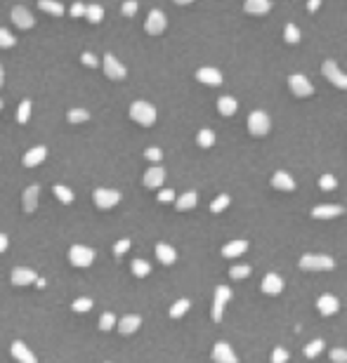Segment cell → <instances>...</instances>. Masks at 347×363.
I'll return each instance as SVG.
<instances>
[{
    "label": "cell",
    "instance_id": "obj_1",
    "mask_svg": "<svg viewBox=\"0 0 347 363\" xmlns=\"http://www.w3.org/2000/svg\"><path fill=\"white\" fill-rule=\"evenodd\" d=\"M130 118H133L135 123L149 128V125L156 123V109L149 102H133L130 104Z\"/></svg>",
    "mask_w": 347,
    "mask_h": 363
},
{
    "label": "cell",
    "instance_id": "obj_2",
    "mask_svg": "<svg viewBox=\"0 0 347 363\" xmlns=\"http://www.w3.org/2000/svg\"><path fill=\"white\" fill-rule=\"evenodd\" d=\"M300 269L302 271H329V269H333L335 267V262L329 257V255H302L300 257Z\"/></svg>",
    "mask_w": 347,
    "mask_h": 363
},
{
    "label": "cell",
    "instance_id": "obj_3",
    "mask_svg": "<svg viewBox=\"0 0 347 363\" xmlns=\"http://www.w3.org/2000/svg\"><path fill=\"white\" fill-rule=\"evenodd\" d=\"M269 128H272V123H269V116L265 111H253L248 116V132L253 137H265Z\"/></svg>",
    "mask_w": 347,
    "mask_h": 363
},
{
    "label": "cell",
    "instance_id": "obj_4",
    "mask_svg": "<svg viewBox=\"0 0 347 363\" xmlns=\"http://www.w3.org/2000/svg\"><path fill=\"white\" fill-rule=\"evenodd\" d=\"M321 74H323V78L329 80V83H333L335 87L347 90V76L342 74L340 68H338V64H335L333 59H326V62L321 64Z\"/></svg>",
    "mask_w": 347,
    "mask_h": 363
},
{
    "label": "cell",
    "instance_id": "obj_5",
    "mask_svg": "<svg viewBox=\"0 0 347 363\" xmlns=\"http://www.w3.org/2000/svg\"><path fill=\"white\" fill-rule=\"evenodd\" d=\"M231 300V290L227 285H218L215 288V300H213V321L220 323L222 321V314H225L227 302Z\"/></svg>",
    "mask_w": 347,
    "mask_h": 363
},
{
    "label": "cell",
    "instance_id": "obj_6",
    "mask_svg": "<svg viewBox=\"0 0 347 363\" xmlns=\"http://www.w3.org/2000/svg\"><path fill=\"white\" fill-rule=\"evenodd\" d=\"M288 87H291V92L295 94V97H310V94L314 92L312 83L305 78L302 74H291L288 76Z\"/></svg>",
    "mask_w": 347,
    "mask_h": 363
},
{
    "label": "cell",
    "instance_id": "obj_7",
    "mask_svg": "<svg viewBox=\"0 0 347 363\" xmlns=\"http://www.w3.org/2000/svg\"><path fill=\"white\" fill-rule=\"evenodd\" d=\"M165 26H168V19H165V14L161 12V10H151V12H149V17H146L144 31L149 33V36H161V33L165 31Z\"/></svg>",
    "mask_w": 347,
    "mask_h": 363
},
{
    "label": "cell",
    "instance_id": "obj_8",
    "mask_svg": "<svg viewBox=\"0 0 347 363\" xmlns=\"http://www.w3.org/2000/svg\"><path fill=\"white\" fill-rule=\"evenodd\" d=\"M69 257H71L73 267H90L92 259H95V253L85 246H73L71 250H69Z\"/></svg>",
    "mask_w": 347,
    "mask_h": 363
},
{
    "label": "cell",
    "instance_id": "obj_9",
    "mask_svg": "<svg viewBox=\"0 0 347 363\" xmlns=\"http://www.w3.org/2000/svg\"><path fill=\"white\" fill-rule=\"evenodd\" d=\"M104 74L109 76L111 80H123L128 76V71H125V66L114 55H104Z\"/></svg>",
    "mask_w": 347,
    "mask_h": 363
},
{
    "label": "cell",
    "instance_id": "obj_10",
    "mask_svg": "<svg viewBox=\"0 0 347 363\" xmlns=\"http://www.w3.org/2000/svg\"><path fill=\"white\" fill-rule=\"evenodd\" d=\"M92 198H95V205H97V208H114V205L121 201V193L114 189H97L92 193Z\"/></svg>",
    "mask_w": 347,
    "mask_h": 363
},
{
    "label": "cell",
    "instance_id": "obj_11",
    "mask_svg": "<svg viewBox=\"0 0 347 363\" xmlns=\"http://www.w3.org/2000/svg\"><path fill=\"white\" fill-rule=\"evenodd\" d=\"M213 361L215 363H238V356L234 354V349L227 342H218L213 347Z\"/></svg>",
    "mask_w": 347,
    "mask_h": 363
},
{
    "label": "cell",
    "instance_id": "obj_12",
    "mask_svg": "<svg viewBox=\"0 0 347 363\" xmlns=\"http://www.w3.org/2000/svg\"><path fill=\"white\" fill-rule=\"evenodd\" d=\"M281 290H284V281H281L279 274H267V276L262 278V293L269 297H276L281 295Z\"/></svg>",
    "mask_w": 347,
    "mask_h": 363
},
{
    "label": "cell",
    "instance_id": "obj_13",
    "mask_svg": "<svg viewBox=\"0 0 347 363\" xmlns=\"http://www.w3.org/2000/svg\"><path fill=\"white\" fill-rule=\"evenodd\" d=\"M12 21L21 29V31H26V29H33V24H36V19L31 17V12L26 10V7H21V5H17V7H12Z\"/></svg>",
    "mask_w": 347,
    "mask_h": 363
},
{
    "label": "cell",
    "instance_id": "obj_14",
    "mask_svg": "<svg viewBox=\"0 0 347 363\" xmlns=\"http://www.w3.org/2000/svg\"><path fill=\"white\" fill-rule=\"evenodd\" d=\"M196 80L203 85H222V74L213 66H203L196 71Z\"/></svg>",
    "mask_w": 347,
    "mask_h": 363
},
{
    "label": "cell",
    "instance_id": "obj_15",
    "mask_svg": "<svg viewBox=\"0 0 347 363\" xmlns=\"http://www.w3.org/2000/svg\"><path fill=\"white\" fill-rule=\"evenodd\" d=\"M342 212H345L342 205H317V208H312L314 220H331V217H340Z\"/></svg>",
    "mask_w": 347,
    "mask_h": 363
},
{
    "label": "cell",
    "instance_id": "obj_16",
    "mask_svg": "<svg viewBox=\"0 0 347 363\" xmlns=\"http://www.w3.org/2000/svg\"><path fill=\"white\" fill-rule=\"evenodd\" d=\"M317 309L323 316H333V314H338L340 302H338V297H333V295H321L317 300Z\"/></svg>",
    "mask_w": 347,
    "mask_h": 363
},
{
    "label": "cell",
    "instance_id": "obj_17",
    "mask_svg": "<svg viewBox=\"0 0 347 363\" xmlns=\"http://www.w3.org/2000/svg\"><path fill=\"white\" fill-rule=\"evenodd\" d=\"M163 179H165V170L159 165H154L149 167L144 173V186H149V189H156V186L163 184Z\"/></svg>",
    "mask_w": 347,
    "mask_h": 363
},
{
    "label": "cell",
    "instance_id": "obj_18",
    "mask_svg": "<svg viewBox=\"0 0 347 363\" xmlns=\"http://www.w3.org/2000/svg\"><path fill=\"white\" fill-rule=\"evenodd\" d=\"M12 356L17 358L19 363H38L36 354H33V351H31L24 342H14V345H12Z\"/></svg>",
    "mask_w": 347,
    "mask_h": 363
},
{
    "label": "cell",
    "instance_id": "obj_19",
    "mask_svg": "<svg viewBox=\"0 0 347 363\" xmlns=\"http://www.w3.org/2000/svg\"><path fill=\"white\" fill-rule=\"evenodd\" d=\"M272 186H274V189H279V191H293V189H295V179H293L288 173L279 170V173L272 175Z\"/></svg>",
    "mask_w": 347,
    "mask_h": 363
},
{
    "label": "cell",
    "instance_id": "obj_20",
    "mask_svg": "<svg viewBox=\"0 0 347 363\" xmlns=\"http://www.w3.org/2000/svg\"><path fill=\"white\" fill-rule=\"evenodd\" d=\"M45 156H48V149L45 147H33L31 151H26V156H24V165L26 167H36V165H40L45 160Z\"/></svg>",
    "mask_w": 347,
    "mask_h": 363
},
{
    "label": "cell",
    "instance_id": "obj_21",
    "mask_svg": "<svg viewBox=\"0 0 347 363\" xmlns=\"http://www.w3.org/2000/svg\"><path fill=\"white\" fill-rule=\"evenodd\" d=\"M244 10L248 14H257V17H260V14H267L269 10H272V3H269V0H246Z\"/></svg>",
    "mask_w": 347,
    "mask_h": 363
},
{
    "label": "cell",
    "instance_id": "obj_22",
    "mask_svg": "<svg viewBox=\"0 0 347 363\" xmlns=\"http://www.w3.org/2000/svg\"><path fill=\"white\" fill-rule=\"evenodd\" d=\"M36 281H38L36 271H31V269H14L12 271L14 285H29V283H36Z\"/></svg>",
    "mask_w": 347,
    "mask_h": 363
},
{
    "label": "cell",
    "instance_id": "obj_23",
    "mask_svg": "<svg viewBox=\"0 0 347 363\" xmlns=\"http://www.w3.org/2000/svg\"><path fill=\"white\" fill-rule=\"evenodd\" d=\"M38 198H40V186H29L24 191V210L26 212H33L38 208Z\"/></svg>",
    "mask_w": 347,
    "mask_h": 363
},
{
    "label": "cell",
    "instance_id": "obj_24",
    "mask_svg": "<svg viewBox=\"0 0 347 363\" xmlns=\"http://www.w3.org/2000/svg\"><path fill=\"white\" fill-rule=\"evenodd\" d=\"M248 250V240H231L222 248V255L225 257H238V255H244Z\"/></svg>",
    "mask_w": 347,
    "mask_h": 363
},
{
    "label": "cell",
    "instance_id": "obj_25",
    "mask_svg": "<svg viewBox=\"0 0 347 363\" xmlns=\"http://www.w3.org/2000/svg\"><path fill=\"white\" fill-rule=\"evenodd\" d=\"M156 257H159L163 264H172V262L177 259V253L168 246V243H159V246H156Z\"/></svg>",
    "mask_w": 347,
    "mask_h": 363
},
{
    "label": "cell",
    "instance_id": "obj_26",
    "mask_svg": "<svg viewBox=\"0 0 347 363\" xmlns=\"http://www.w3.org/2000/svg\"><path fill=\"white\" fill-rule=\"evenodd\" d=\"M236 109H238V104H236V99L234 97H220L218 99V111L222 113V116H234Z\"/></svg>",
    "mask_w": 347,
    "mask_h": 363
},
{
    "label": "cell",
    "instance_id": "obj_27",
    "mask_svg": "<svg viewBox=\"0 0 347 363\" xmlns=\"http://www.w3.org/2000/svg\"><path fill=\"white\" fill-rule=\"evenodd\" d=\"M140 326H142L140 316H125V319H121V323H118V330H121L123 335H130V332H135Z\"/></svg>",
    "mask_w": 347,
    "mask_h": 363
},
{
    "label": "cell",
    "instance_id": "obj_28",
    "mask_svg": "<svg viewBox=\"0 0 347 363\" xmlns=\"http://www.w3.org/2000/svg\"><path fill=\"white\" fill-rule=\"evenodd\" d=\"M38 5H40L43 12L52 14V17H61L64 14V7H61L59 0H38Z\"/></svg>",
    "mask_w": 347,
    "mask_h": 363
},
{
    "label": "cell",
    "instance_id": "obj_29",
    "mask_svg": "<svg viewBox=\"0 0 347 363\" xmlns=\"http://www.w3.org/2000/svg\"><path fill=\"white\" fill-rule=\"evenodd\" d=\"M196 201H199V196H196L194 191H187V193H182V196L175 201V205H177V210L182 212V210H191L196 205Z\"/></svg>",
    "mask_w": 347,
    "mask_h": 363
},
{
    "label": "cell",
    "instance_id": "obj_30",
    "mask_svg": "<svg viewBox=\"0 0 347 363\" xmlns=\"http://www.w3.org/2000/svg\"><path fill=\"white\" fill-rule=\"evenodd\" d=\"M196 142H199L201 149H210L215 144V132L213 130H201V132L196 135Z\"/></svg>",
    "mask_w": 347,
    "mask_h": 363
},
{
    "label": "cell",
    "instance_id": "obj_31",
    "mask_svg": "<svg viewBox=\"0 0 347 363\" xmlns=\"http://www.w3.org/2000/svg\"><path fill=\"white\" fill-rule=\"evenodd\" d=\"M85 17H88L90 24H99V21L104 19V10L99 5H88L85 7Z\"/></svg>",
    "mask_w": 347,
    "mask_h": 363
},
{
    "label": "cell",
    "instance_id": "obj_32",
    "mask_svg": "<svg viewBox=\"0 0 347 363\" xmlns=\"http://www.w3.org/2000/svg\"><path fill=\"white\" fill-rule=\"evenodd\" d=\"M189 307H191V302L189 300H177L175 304L170 307V316L172 319H180V316H184L189 311Z\"/></svg>",
    "mask_w": 347,
    "mask_h": 363
},
{
    "label": "cell",
    "instance_id": "obj_33",
    "mask_svg": "<svg viewBox=\"0 0 347 363\" xmlns=\"http://www.w3.org/2000/svg\"><path fill=\"white\" fill-rule=\"evenodd\" d=\"M55 196L59 198L61 203H71V201H73V191L69 189V186H64V184H57L55 186Z\"/></svg>",
    "mask_w": 347,
    "mask_h": 363
},
{
    "label": "cell",
    "instance_id": "obj_34",
    "mask_svg": "<svg viewBox=\"0 0 347 363\" xmlns=\"http://www.w3.org/2000/svg\"><path fill=\"white\" fill-rule=\"evenodd\" d=\"M321 349H323V340H314V342H310V345L305 347V356L314 358V356H319V354H321Z\"/></svg>",
    "mask_w": 347,
    "mask_h": 363
},
{
    "label": "cell",
    "instance_id": "obj_35",
    "mask_svg": "<svg viewBox=\"0 0 347 363\" xmlns=\"http://www.w3.org/2000/svg\"><path fill=\"white\" fill-rule=\"evenodd\" d=\"M149 271H151L149 262H144V259H135V262H133V274H135V276L144 278L146 274H149Z\"/></svg>",
    "mask_w": 347,
    "mask_h": 363
},
{
    "label": "cell",
    "instance_id": "obj_36",
    "mask_svg": "<svg viewBox=\"0 0 347 363\" xmlns=\"http://www.w3.org/2000/svg\"><path fill=\"white\" fill-rule=\"evenodd\" d=\"M88 118H90V113H88L85 109H71L69 111V123H85Z\"/></svg>",
    "mask_w": 347,
    "mask_h": 363
},
{
    "label": "cell",
    "instance_id": "obj_37",
    "mask_svg": "<svg viewBox=\"0 0 347 363\" xmlns=\"http://www.w3.org/2000/svg\"><path fill=\"white\" fill-rule=\"evenodd\" d=\"M229 276L234 278V281H241V278H248V276H250V267H248V264L231 267V269H229Z\"/></svg>",
    "mask_w": 347,
    "mask_h": 363
},
{
    "label": "cell",
    "instance_id": "obj_38",
    "mask_svg": "<svg viewBox=\"0 0 347 363\" xmlns=\"http://www.w3.org/2000/svg\"><path fill=\"white\" fill-rule=\"evenodd\" d=\"M284 38H286V43H291V45H295L300 40V29L295 24H288L286 26V31H284Z\"/></svg>",
    "mask_w": 347,
    "mask_h": 363
},
{
    "label": "cell",
    "instance_id": "obj_39",
    "mask_svg": "<svg viewBox=\"0 0 347 363\" xmlns=\"http://www.w3.org/2000/svg\"><path fill=\"white\" fill-rule=\"evenodd\" d=\"M29 116H31V102H29V99H24V102L19 104V109H17V120H19V123H26V120H29Z\"/></svg>",
    "mask_w": 347,
    "mask_h": 363
},
{
    "label": "cell",
    "instance_id": "obj_40",
    "mask_svg": "<svg viewBox=\"0 0 347 363\" xmlns=\"http://www.w3.org/2000/svg\"><path fill=\"white\" fill-rule=\"evenodd\" d=\"M227 205H229V196H227V193H222V196H218L213 203H210V212H215V215H218V212H222Z\"/></svg>",
    "mask_w": 347,
    "mask_h": 363
},
{
    "label": "cell",
    "instance_id": "obj_41",
    "mask_svg": "<svg viewBox=\"0 0 347 363\" xmlns=\"http://www.w3.org/2000/svg\"><path fill=\"white\" fill-rule=\"evenodd\" d=\"M14 43H17V38L7 31V29H0V47H5V50L14 47Z\"/></svg>",
    "mask_w": 347,
    "mask_h": 363
},
{
    "label": "cell",
    "instance_id": "obj_42",
    "mask_svg": "<svg viewBox=\"0 0 347 363\" xmlns=\"http://www.w3.org/2000/svg\"><path fill=\"white\" fill-rule=\"evenodd\" d=\"M90 309H92V300H88V297H80V300L73 302V311H78V314H85Z\"/></svg>",
    "mask_w": 347,
    "mask_h": 363
},
{
    "label": "cell",
    "instance_id": "obj_43",
    "mask_svg": "<svg viewBox=\"0 0 347 363\" xmlns=\"http://www.w3.org/2000/svg\"><path fill=\"white\" fill-rule=\"evenodd\" d=\"M319 186H321L323 191H331L338 186V179L333 177V175H321V179H319Z\"/></svg>",
    "mask_w": 347,
    "mask_h": 363
},
{
    "label": "cell",
    "instance_id": "obj_44",
    "mask_svg": "<svg viewBox=\"0 0 347 363\" xmlns=\"http://www.w3.org/2000/svg\"><path fill=\"white\" fill-rule=\"evenodd\" d=\"M331 361L333 363H347V349H340V347L331 349Z\"/></svg>",
    "mask_w": 347,
    "mask_h": 363
},
{
    "label": "cell",
    "instance_id": "obj_45",
    "mask_svg": "<svg viewBox=\"0 0 347 363\" xmlns=\"http://www.w3.org/2000/svg\"><path fill=\"white\" fill-rule=\"evenodd\" d=\"M286 361H288V351L284 347H276L272 351V363H286Z\"/></svg>",
    "mask_w": 347,
    "mask_h": 363
},
{
    "label": "cell",
    "instance_id": "obj_46",
    "mask_svg": "<svg viewBox=\"0 0 347 363\" xmlns=\"http://www.w3.org/2000/svg\"><path fill=\"white\" fill-rule=\"evenodd\" d=\"M114 326H116L114 314H102V319H99V328H102V330H111Z\"/></svg>",
    "mask_w": 347,
    "mask_h": 363
},
{
    "label": "cell",
    "instance_id": "obj_47",
    "mask_svg": "<svg viewBox=\"0 0 347 363\" xmlns=\"http://www.w3.org/2000/svg\"><path fill=\"white\" fill-rule=\"evenodd\" d=\"M121 10H123V17H135V12H137V3H135V0H125Z\"/></svg>",
    "mask_w": 347,
    "mask_h": 363
},
{
    "label": "cell",
    "instance_id": "obj_48",
    "mask_svg": "<svg viewBox=\"0 0 347 363\" xmlns=\"http://www.w3.org/2000/svg\"><path fill=\"white\" fill-rule=\"evenodd\" d=\"M128 248H130V240L123 238V240H118V243L114 246V253L116 255H125V253H128Z\"/></svg>",
    "mask_w": 347,
    "mask_h": 363
},
{
    "label": "cell",
    "instance_id": "obj_49",
    "mask_svg": "<svg viewBox=\"0 0 347 363\" xmlns=\"http://www.w3.org/2000/svg\"><path fill=\"white\" fill-rule=\"evenodd\" d=\"M80 62L85 64V66H92V68H95V66H97V57L90 55V52H83V55H80Z\"/></svg>",
    "mask_w": 347,
    "mask_h": 363
},
{
    "label": "cell",
    "instance_id": "obj_50",
    "mask_svg": "<svg viewBox=\"0 0 347 363\" xmlns=\"http://www.w3.org/2000/svg\"><path fill=\"white\" fill-rule=\"evenodd\" d=\"M144 156L149 160H154V163H156V160H161V156H163V154H161V149L151 147V149H146V151H144Z\"/></svg>",
    "mask_w": 347,
    "mask_h": 363
},
{
    "label": "cell",
    "instance_id": "obj_51",
    "mask_svg": "<svg viewBox=\"0 0 347 363\" xmlns=\"http://www.w3.org/2000/svg\"><path fill=\"white\" fill-rule=\"evenodd\" d=\"M71 17H85V5L73 3V5H71Z\"/></svg>",
    "mask_w": 347,
    "mask_h": 363
},
{
    "label": "cell",
    "instance_id": "obj_52",
    "mask_svg": "<svg viewBox=\"0 0 347 363\" xmlns=\"http://www.w3.org/2000/svg\"><path fill=\"white\" fill-rule=\"evenodd\" d=\"M172 198H175V193H172V189H163V191H161V193H159V201H161V203H170Z\"/></svg>",
    "mask_w": 347,
    "mask_h": 363
},
{
    "label": "cell",
    "instance_id": "obj_53",
    "mask_svg": "<svg viewBox=\"0 0 347 363\" xmlns=\"http://www.w3.org/2000/svg\"><path fill=\"white\" fill-rule=\"evenodd\" d=\"M319 5H321V0H307V10H310V12H317Z\"/></svg>",
    "mask_w": 347,
    "mask_h": 363
},
{
    "label": "cell",
    "instance_id": "obj_54",
    "mask_svg": "<svg viewBox=\"0 0 347 363\" xmlns=\"http://www.w3.org/2000/svg\"><path fill=\"white\" fill-rule=\"evenodd\" d=\"M7 246H10V240H7V236H5V234H0V253H5V250H7Z\"/></svg>",
    "mask_w": 347,
    "mask_h": 363
},
{
    "label": "cell",
    "instance_id": "obj_55",
    "mask_svg": "<svg viewBox=\"0 0 347 363\" xmlns=\"http://www.w3.org/2000/svg\"><path fill=\"white\" fill-rule=\"evenodd\" d=\"M177 5H189V3H191V0H175Z\"/></svg>",
    "mask_w": 347,
    "mask_h": 363
},
{
    "label": "cell",
    "instance_id": "obj_56",
    "mask_svg": "<svg viewBox=\"0 0 347 363\" xmlns=\"http://www.w3.org/2000/svg\"><path fill=\"white\" fill-rule=\"evenodd\" d=\"M0 87H3V66H0Z\"/></svg>",
    "mask_w": 347,
    "mask_h": 363
},
{
    "label": "cell",
    "instance_id": "obj_57",
    "mask_svg": "<svg viewBox=\"0 0 347 363\" xmlns=\"http://www.w3.org/2000/svg\"><path fill=\"white\" fill-rule=\"evenodd\" d=\"M0 109H3V99H0Z\"/></svg>",
    "mask_w": 347,
    "mask_h": 363
}]
</instances>
